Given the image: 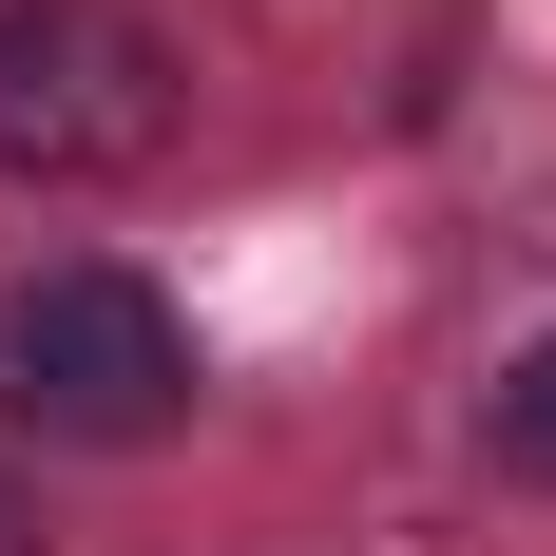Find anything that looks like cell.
Masks as SVG:
<instances>
[{
	"instance_id": "1",
	"label": "cell",
	"mask_w": 556,
	"mask_h": 556,
	"mask_svg": "<svg viewBox=\"0 0 556 556\" xmlns=\"http://www.w3.org/2000/svg\"><path fill=\"white\" fill-rule=\"evenodd\" d=\"M0 422L39 460H135L192 422V327H173L154 269H115V250H58V269L0 288Z\"/></svg>"
},
{
	"instance_id": "2",
	"label": "cell",
	"mask_w": 556,
	"mask_h": 556,
	"mask_svg": "<svg viewBox=\"0 0 556 556\" xmlns=\"http://www.w3.org/2000/svg\"><path fill=\"white\" fill-rule=\"evenodd\" d=\"M192 135V58L135 0H0V192H135Z\"/></svg>"
},
{
	"instance_id": "3",
	"label": "cell",
	"mask_w": 556,
	"mask_h": 556,
	"mask_svg": "<svg viewBox=\"0 0 556 556\" xmlns=\"http://www.w3.org/2000/svg\"><path fill=\"white\" fill-rule=\"evenodd\" d=\"M480 442H500V480H538V500H556V327L480 384Z\"/></svg>"
},
{
	"instance_id": "4",
	"label": "cell",
	"mask_w": 556,
	"mask_h": 556,
	"mask_svg": "<svg viewBox=\"0 0 556 556\" xmlns=\"http://www.w3.org/2000/svg\"><path fill=\"white\" fill-rule=\"evenodd\" d=\"M0 556H39V500H20V480H0Z\"/></svg>"
}]
</instances>
